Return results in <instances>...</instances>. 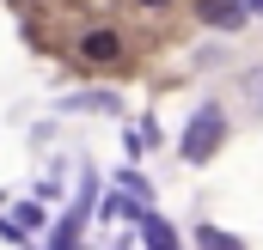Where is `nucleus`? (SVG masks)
<instances>
[{
    "label": "nucleus",
    "mask_w": 263,
    "mask_h": 250,
    "mask_svg": "<svg viewBox=\"0 0 263 250\" xmlns=\"http://www.w3.org/2000/svg\"><path fill=\"white\" fill-rule=\"evenodd\" d=\"M220 134H227V116H220L214 104H202L196 116H190V128H184V147H178V153H184L190 165H208L214 147H220Z\"/></svg>",
    "instance_id": "obj_1"
},
{
    "label": "nucleus",
    "mask_w": 263,
    "mask_h": 250,
    "mask_svg": "<svg viewBox=\"0 0 263 250\" xmlns=\"http://www.w3.org/2000/svg\"><path fill=\"white\" fill-rule=\"evenodd\" d=\"M80 61H86V67H117V61H123V37H117L110 25L86 31V37H80Z\"/></svg>",
    "instance_id": "obj_2"
},
{
    "label": "nucleus",
    "mask_w": 263,
    "mask_h": 250,
    "mask_svg": "<svg viewBox=\"0 0 263 250\" xmlns=\"http://www.w3.org/2000/svg\"><path fill=\"white\" fill-rule=\"evenodd\" d=\"M202 25H220V31H239L245 25V0H196Z\"/></svg>",
    "instance_id": "obj_3"
},
{
    "label": "nucleus",
    "mask_w": 263,
    "mask_h": 250,
    "mask_svg": "<svg viewBox=\"0 0 263 250\" xmlns=\"http://www.w3.org/2000/svg\"><path fill=\"white\" fill-rule=\"evenodd\" d=\"M141 232H147V250H178V232L165 220H153V214H141Z\"/></svg>",
    "instance_id": "obj_4"
},
{
    "label": "nucleus",
    "mask_w": 263,
    "mask_h": 250,
    "mask_svg": "<svg viewBox=\"0 0 263 250\" xmlns=\"http://www.w3.org/2000/svg\"><path fill=\"white\" fill-rule=\"evenodd\" d=\"M37 226H43V207H31V201H25L18 214H6V238H18V232H37Z\"/></svg>",
    "instance_id": "obj_5"
},
{
    "label": "nucleus",
    "mask_w": 263,
    "mask_h": 250,
    "mask_svg": "<svg viewBox=\"0 0 263 250\" xmlns=\"http://www.w3.org/2000/svg\"><path fill=\"white\" fill-rule=\"evenodd\" d=\"M196 238H202V250H245L239 238H233V232H220V226H202Z\"/></svg>",
    "instance_id": "obj_6"
},
{
    "label": "nucleus",
    "mask_w": 263,
    "mask_h": 250,
    "mask_svg": "<svg viewBox=\"0 0 263 250\" xmlns=\"http://www.w3.org/2000/svg\"><path fill=\"white\" fill-rule=\"evenodd\" d=\"M141 6H147V12H159V6H172V0H141Z\"/></svg>",
    "instance_id": "obj_7"
},
{
    "label": "nucleus",
    "mask_w": 263,
    "mask_h": 250,
    "mask_svg": "<svg viewBox=\"0 0 263 250\" xmlns=\"http://www.w3.org/2000/svg\"><path fill=\"white\" fill-rule=\"evenodd\" d=\"M245 12H263V0H245Z\"/></svg>",
    "instance_id": "obj_8"
}]
</instances>
